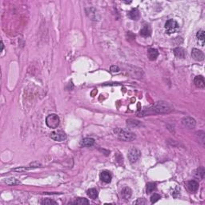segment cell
<instances>
[{"instance_id":"obj_1","label":"cell","mask_w":205,"mask_h":205,"mask_svg":"<svg viewBox=\"0 0 205 205\" xmlns=\"http://www.w3.org/2000/svg\"><path fill=\"white\" fill-rule=\"evenodd\" d=\"M152 109L155 112L158 114H166V113L171 112L173 110V107L168 102H164V101H159L155 103Z\"/></svg>"},{"instance_id":"obj_2","label":"cell","mask_w":205,"mask_h":205,"mask_svg":"<svg viewBox=\"0 0 205 205\" xmlns=\"http://www.w3.org/2000/svg\"><path fill=\"white\" fill-rule=\"evenodd\" d=\"M114 132H115L116 136H118V138L120 139V140L130 142V141L136 140V135L134 133L126 131V130H124V129H121V128H117V129H115Z\"/></svg>"},{"instance_id":"obj_3","label":"cell","mask_w":205,"mask_h":205,"mask_svg":"<svg viewBox=\"0 0 205 205\" xmlns=\"http://www.w3.org/2000/svg\"><path fill=\"white\" fill-rule=\"evenodd\" d=\"M165 30L167 34H174L176 33L179 29V26L178 22L174 19H169L165 23Z\"/></svg>"},{"instance_id":"obj_4","label":"cell","mask_w":205,"mask_h":205,"mask_svg":"<svg viewBox=\"0 0 205 205\" xmlns=\"http://www.w3.org/2000/svg\"><path fill=\"white\" fill-rule=\"evenodd\" d=\"M46 124L50 128H57L60 125V118L56 114L49 115L46 119Z\"/></svg>"},{"instance_id":"obj_5","label":"cell","mask_w":205,"mask_h":205,"mask_svg":"<svg viewBox=\"0 0 205 205\" xmlns=\"http://www.w3.org/2000/svg\"><path fill=\"white\" fill-rule=\"evenodd\" d=\"M140 155H141V153L139 150L136 149V148H132V149L129 151L128 157V159L130 160V162L136 163L137 160L140 159Z\"/></svg>"},{"instance_id":"obj_6","label":"cell","mask_w":205,"mask_h":205,"mask_svg":"<svg viewBox=\"0 0 205 205\" xmlns=\"http://www.w3.org/2000/svg\"><path fill=\"white\" fill-rule=\"evenodd\" d=\"M51 138L55 141H58V142H62L64 141L67 139V136L66 134L62 132V131H58V132H53L51 133Z\"/></svg>"},{"instance_id":"obj_7","label":"cell","mask_w":205,"mask_h":205,"mask_svg":"<svg viewBox=\"0 0 205 205\" xmlns=\"http://www.w3.org/2000/svg\"><path fill=\"white\" fill-rule=\"evenodd\" d=\"M182 124L184 125V127L189 128V129H192V128H195L196 126V120H194L192 117H184L182 120Z\"/></svg>"},{"instance_id":"obj_8","label":"cell","mask_w":205,"mask_h":205,"mask_svg":"<svg viewBox=\"0 0 205 205\" xmlns=\"http://www.w3.org/2000/svg\"><path fill=\"white\" fill-rule=\"evenodd\" d=\"M192 58L196 61H203L204 60V55L203 51H201L200 50L196 49V48L192 49Z\"/></svg>"},{"instance_id":"obj_9","label":"cell","mask_w":205,"mask_h":205,"mask_svg":"<svg viewBox=\"0 0 205 205\" xmlns=\"http://www.w3.org/2000/svg\"><path fill=\"white\" fill-rule=\"evenodd\" d=\"M99 177H100V179L102 180V182L107 183V184L110 183L111 181V179H112L111 174L108 171H102L100 173Z\"/></svg>"},{"instance_id":"obj_10","label":"cell","mask_w":205,"mask_h":205,"mask_svg":"<svg viewBox=\"0 0 205 205\" xmlns=\"http://www.w3.org/2000/svg\"><path fill=\"white\" fill-rule=\"evenodd\" d=\"M194 83L199 88H204L205 87V81L204 77L202 75H197L194 79Z\"/></svg>"},{"instance_id":"obj_11","label":"cell","mask_w":205,"mask_h":205,"mask_svg":"<svg viewBox=\"0 0 205 205\" xmlns=\"http://www.w3.org/2000/svg\"><path fill=\"white\" fill-rule=\"evenodd\" d=\"M174 54L176 57H178L179 59H184L186 57L187 52L183 47H177L174 50Z\"/></svg>"},{"instance_id":"obj_12","label":"cell","mask_w":205,"mask_h":205,"mask_svg":"<svg viewBox=\"0 0 205 205\" xmlns=\"http://www.w3.org/2000/svg\"><path fill=\"white\" fill-rule=\"evenodd\" d=\"M188 188L192 192H196L199 188V183L195 180H191L188 183Z\"/></svg>"},{"instance_id":"obj_13","label":"cell","mask_w":205,"mask_h":205,"mask_svg":"<svg viewBox=\"0 0 205 205\" xmlns=\"http://www.w3.org/2000/svg\"><path fill=\"white\" fill-rule=\"evenodd\" d=\"M147 55H148L150 60H155L159 56V52L156 49L150 48L148 51H147Z\"/></svg>"},{"instance_id":"obj_14","label":"cell","mask_w":205,"mask_h":205,"mask_svg":"<svg viewBox=\"0 0 205 205\" xmlns=\"http://www.w3.org/2000/svg\"><path fill=\"white\" fill-rule=\"evenodd\" d=\"M121 194H122V196L124 197V199L128 200V199H130V198H131L132 195V189H131L130 188L126 187V188H124V189L122 190Z\"/></svg>"},{"instance_id":"obj_15","label":"cell","mask_w":205,"mask_h":205,"mask_svg":"<svg viewBox=\"0 0 205 205\" xmlns=\"http://www.w3.org/2000/svg\"><path fill=\"white\" fill-rule=\"evenodd\" d=\"M140 11L138 9H132L130 12H129V17L131 18L133 20H138L140 19Z\"/></svg>"},{"instance_id":"obj_16","label":"cell","mask_w":205,"mask_h":205,"mask_svg":"<svg viewBox=\"0 0 205 205\" xmlns=\"http://www.w3.org/2000/svg\"><path fill=\"white\" fill-rule=\"evenodd\" d=\"M151 33V30L149 26L144 25V27L140 30V34L144 37H147V36H150Z\"/></svg>"},{"instance_id":"obj_17","label":"cell","mask_w":205,"mask_h":205,"mask_svg":"<svg viewBox=\"0 0 205 205\" xmlns=\"http://www.w3.org/2000/svg\"><path fill=\"white\" fill-rule=\"evenodd\" d=\"M95 140L92 138H85L81 141V145L83 147H91L94 145Z\"/></svg>"},{"instance_id":"obj_18","label":"cell","mask_w":205,"mask_h":205,"mask_svg":"<svg viewBox=\"0 0 205 205\" xmlns=\"http://www.w3.org/2000/svg\"><path fill=\"white\" fill-rule=\"evenodd\" d=\"M87 196L91 198V199H96L97 197H98V191L96 190V189H95V188H91L89 190H87Z\"/></svg>"},{"instance_id":"obj_19","label":"cell","mask_w":205,"mask_h":205,"mask_svg":"<svg viewBox=\"0 0 205 205\" xmlns=\"http://www.w3.org/2000/svg\"><path fill=\"white\" fill-rule=\"evenodd\" d=\"M127 125L130 128H137V127H140L141 124L140 123V121L136 120H128L127 121Z\"/></svg>"},{"instance_id":"obj_20","label":"cell","mask_w":205,"mask_h":205,"mask_svg":"<svg viewBox=\"0 0 205 205\" xmlns=\"http://www.w3.org/2000/svg\"><path fill=\"white\" fill-rule=\"evenodd\" d=\"M196 38L202 43L201 46H204V31L203 30H199L196 34Z\"/></svg>"},{"instance_id":"obj_21","label":"cell","mask_w":205,"mask_h":205,"mask_svg":"<svg viewBox=\"0 0 205 205\" xmlns=\"http://www.w3.org/2000/svg\"><path fill=\"white\" fill-rule=\"evenodd\" d=\"M155 188H156V185H155V184H154V183H148V184H147L146 192H147V194H150V193H151L152 192H154V191L155 190Z\"/></svg>"},{"instance_id":"obj_22","label":"cell","mask_w":205,"mask_h":205,"mask_svg":"<svg viewBox=\"0 0 205 205\" xmlns=\"http://www.w3.org/2000/svg\"><path fill=\"white\" fill-rule=\"evenodd\" d=\"M204 173H205L204 168L203 167H199V168L196 170V176L197 177H199V178H200V179H204Z\"/></svg>"},{"instance_id":"obj_23","label":"cell","mask_w":205,"mask_h":205,"mask_svg":"<svg viewBox=\"0 0 205 205\" xmlns=\"http://www.w3.org/2000/svg\"><path fill=\"white\" fill-rule=\"evenodd\" d=\"M75 204H82V205L88 204H89V201L87 200V199H85V198H79L78 200H75Z\"/></svg>"},{"instance_id":"obj_24","label":"cell","mask_w":205,"mask_h":205,"mask_svg":"<svg viewBox=\"0 0 205 205\" xmlns=\"http://www.w3.org/2000/svg\"><path fill=\"white\" fill-rule=\"evenodd\" d=\"M5 183H7L9 185H15V184H19L20 182L18 181L17 179H14V178H10V179H7V180H5Z\"/></svg>"},{"instance_id":"obj_25","label":"cell","mask_w":205,"mask_h":205,"mask_svg":"<svg viewBox=\"0 0 205 205\" xmlns=\"http://www.w3.org/2000/svg\"><path fill=\"white\" fill-rule=\"evenodd\" d=\"M41 204H43V205L55 204V205H56L57 204V203H56V201L51 200V199H45V200H43V201H41Z\"/></svg>"},{"instance_id":"obj_26","label":"cell","mask_w":205,"mask_h":205,"mask_svg":"<svg viewBox=\"0 0 205 205\" xmlns=\"http://www.w3.org/2000/svg\"><path fill=\"white\" fill-rule=\"evenodd\" d=\"M159 199H160V196H159V194H157V193H154L153 195L151 196V202L152 204L156 203Z\"/></svg>"},{"instance_id":"obj_27","label":"cell","mask_w":205,"mask_h":205,"mask_svg":"<svg viewBox=\"0 0 205 205\" xmlns=\"http://www.w3.org/2000/svg\"><path fill=\"white\" fill-rule=\"evenodd\" d=\"M110 71H111V73H118L120 71V68L118 67V66H111V68H110Z\"/></svg>"},{"instance_id":"obj_28","label":"cell","mask_w":205,"mask_h":205,"mask_svg":"<svg viewBox=\"0 0 205 205\" xmlns=\"http://www.w3.org/2000/svg\"><path fill=\"white\" fill-rule=\"evenodd\" d=\"M136 204H145L146 201L144 200V199H139Z\"/></svg>"},{"instance_id":"obj_29","label":"cell","mask_w":205,"mask_h":205,"mask_svg":"<svg viewBox=\"0 0 205 205\" xmlns=\"http://www.w3.org/2000/svg\"><path fill=\"white\" fill-rule=\"evenodd\" d=\"M1 47H2V48H1V51H3V47H4L3 41H1Z\"/></svg>"}]
</instances>
